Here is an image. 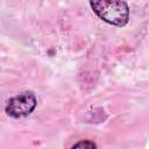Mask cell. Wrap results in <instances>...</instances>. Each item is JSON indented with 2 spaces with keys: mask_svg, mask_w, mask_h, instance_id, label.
<instances>
[{
  "mask_svg": "<svg viewBox=\"0 0 149 149\" xmlns=\"http://www.w3.org/2000/svg\"><path fill=\"white\" fill-rule=\"evenodd\" d=\"M91 8L93 12L105 22L113 26H125L129 19L128 5L123 1L115 0H102V1H91Z\"/></svg>",
  "mask_w": 149,
  "mask_h": 149,
  "instance_id": "cell-1",
  "label": "cell"
},
{
  "mask_svg": "<svg viewBox=\"0 0 149 149\" xmlns=\"http://www.w3.org/2000/svg\"><path fill=\"white\" fill-rule=\"evenodd\" d=\"M36 102L37 100L33 92H21L7 101L5 111L12 118H23L35 109Z\"/></svg>",
  "mask_w": 149,
  "mask_h": 149,
  "instance_id": "cell-2",
  "label": "cell"
},
{
  "mask_svg": "<svg viewBox=\"0 0 149 149\" xmlns=\"http://www.w3.org/2000/svg\"><path fill=\"white\" fill-rule=\"evenodd\" d=\"M70 149H97V146L94 142L90 140H81L76 144H73Z\"/></svg>",
  "mask_w": 149,
  "mask_h": 149,
  "instance_id": "cell-3",
  "label": "cell"
}]
</instances>
